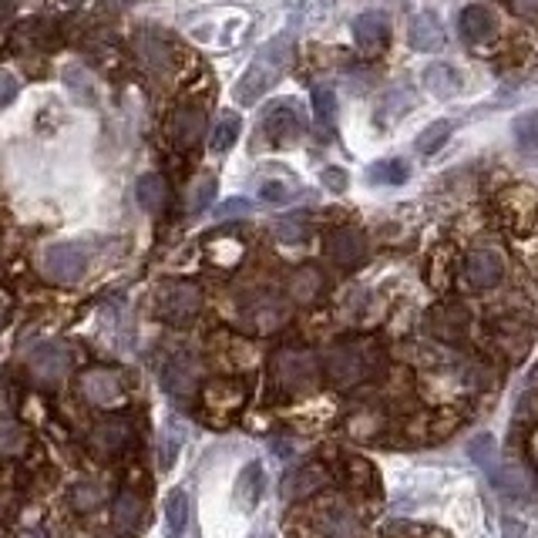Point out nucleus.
Segmentation results:
<instances>
[{
    "label": "nucleus",
    "mask_w": 538,
    "mask_h": 538,
    "mask_svg": "<svg viewBox=\"0 0 538 538\" xmlns=\"http://www.w3.org/2000/svg\"><path fill=\"white\" fill-rule=\"evenodd\" d=\"M323 384L337 394H370L394 374V354L377 337H347L323 350Z\"/></svg>",
    "instance_id": "f257e3e1"
},
{
    "label": "nucleus",
    "mask_w": 538,
    "mask_h": 538,
    "mask_svg": "<svg viewBox=\"0 0 538 538\" xmlns=\"http://www.w3.org/2000/svg\"><path fill=\"white\" fill-rule=\"evenodd\" d=\"M290 525L293 538H360L367 518L364 505L347 491H323L313 502L296 505Z\"/></svg>",
    "instance_id": "f03ea898"
},
{
    "label": "nucleus",
    "mask_w": 538,
    "mask_h": 538,
    "mask_svg": "<svg viewBox=\"0 0 538 538\" xmlns=\"http://www.w3.org/2000/svg\"><path fill=\"white\" fill-rule=\"evenodd\" d=\"M323 387V357L303 343H283L269 357V394L276 401H306Z\"/></svg>",
    "instance_id": "7ed1b4c3"
},
{
    "label": "nucleus",
    "mask_w": 538,
    "mask_h": 538,
    "mask_svg": "<svg viewBox=\"0 0 538 538\" xmlns=\"http://www.w3.org/2000/svg\"><path fill=\"white\" fill-rule=\"evenodd\" d=\"M397 421H401V411L380 397L377 391L360 394L350 411L340 417V431L343 438L357 448H377V444H394L397 441Z\"/></svg>",
    "instance_id": "20e7f679"
},
{
    "label": "nucleus",
    "mask_w": 538,
    "mask_h": 538,
    "mask_svg": "<svg viewBox=\"0 0 538 538\" xmlns=\"http://www.w3.org/2000/svg\"><path fill=\"white\" fill-rule=\"evenodd\" d=\"M290 51H293L290 34L273 37V41H269L266 48L253 58L249 71L243 74V78H239L236 98L243 101V105H253V101L263 98L266 91L283 78V71L290 68Z\"/></svg>",
    "instance_id": "39448f33"
},
{
    "label": "nucleus",
    "mask_w": 538,
    "mask_h": 538,
    "mask_svg": "<svg viewBox=\"0 0 538 538\" xmlns=\"http://www.w3.org/2000/svg\"><path fill=\"white\" fill-rule=\"evenodd\" d=\"M424 337L448 350H468L471 337H475V317H471L465 303H454V300L434 303L424 313Z\"/></svg>",
    "instance_id": "423d86ee"
},
{
    "label": "nucleus",
    "mask_w": 538,
    "mask_h": 538,
    "mask_svg": "<svg viewBox=\"0 0 538 538\" xmlns=\"http://www.w3.org/2000/svg\"><path fill=\"white\" fill-rule=\"evenodd\" d=\"M249 404V384L243 377H212L199 387V411L212 424H229Z\"/></svg>",
    "instance_id": "0eeeda50"
},
{
    "label": "nucleus",
    "mask_w": 538,
    "mask_h": 538,
    "mask_svg": "<svg viewBox=\"0 0 538 538\" xmlns=\"http://www.w3.org/2000/svg\"><path fill=\"white\" fill-rule=\"evenodd\" d=\"M330 465H333V475H337V485L347 491L350 498H357L360 505L377 502L380 498V475H377L374 461H370L367 454L340 451Z\"/></svg>",
    "instance_id": "6e6552de"
},
{
    "label": "nucleus",
    "mask_w": 538,
    "mask_h": 538,
    "mask_svg": "<svg viewBox=\"0 0 538 538\" xmlns=\"http://www.w3.org/2000/svg\"><path fill=\"white\" fill-rule=\"evenodd\" d=\"M27 380L31 387L44 394H54L64 387V380L71 374V350L64 343H37L27 357Z\"/></svg>",
    "instance_id": "1a4fd4ad"
},
{
    "label": "nucleus",
    "mask_w": 538,
    "mask_h": 538,
    "mask_svg": "<svg viewBox=\"0 0 538 538\" xmlns=\"http://www.w3.org/2000/svg\"><path fill=\"white\" fill-rule=\"evenodd\" d=\"M135 448V428L128 417H105L88 431V454L101 465H118Z\"/></svg>",
    "instance_id": "9d476101"
},
{
    "label": "nucleus",
    "mask_w": 538,
    "mask_h": 538,
    "mask_svg": "<svg viewBox=\"0 0 538 538\" xmlns=\"http://www.w3.org/2000/svg\"><path fill=\"white\" fill-rule=\"evenodd\" d=\"M505 276H508L505 253L495 243H481L475 249H468L465 259H461V280L475 293L498 290L505 283Z\"/></svg>",
    "instance_id": "9b49d317"
},
{
    "label": "nucleus",
    "mask_w": 538,
    "mask_h": 538,
    "mask_svg": "<svg viewBox=\"0 0 538 538\" xmlns=\"http://www.w3.org/2000/svg\"><path fill=\"white\" fill-rule=\"evenodd\" d=\"M155 313L169 327H189L202 313V290L189 280H172L165 283L159 296H155Z\"/></svg>",
    "instance_id": "f8f14e48"
},
{
    "label": "nucleus",
    "mask_w": 538,
    "mask_h": 538,
    "mask_svg": "<svg viewBox=\"0 0 538 538\" xmlns=\"http://www.w3.org/2000/svg\"><path fill=\"white\" fill-rule=\"evenodd\" d=\"M333 481H337V475H333L330 461H320V458L303 461V465H296L290 475L283 478L280 495L286 505H303V502H313L323 491H330Z\"/></svg>",
    "instance_id": "ddd939ff"
},
{
    "label": "nucleus",
    "mask_w": 538,
    "mask_h": 538,
    "mask_svg": "<svg viewBox=\"0 0 538 538\" xmlns=\"http://www.w3.org/2000/svg\"><path fill=\"white\" fill-rule=\"evenodd\" d=\"M78 394L81 401L98 407V411H111V407H125L128 404V391L125 380L108 367H91L81 374L78 380Z\"/></svg>",
    "instance_id": "4468645a"
},
{
    "label": "nucleus",
    "mask_w": 538,
    "mask_h": 538,
    "mask_svg": "<svg viewBox=\"0 0 538 538\" xmlns=\"http://www.w3.org/2000/svg\"><path fill=\"white\" fill-rule=\"evenodd\" d=\"M290 320V303L276 293H256L243 306V330L253 337H269V333L283 330Z\"/></svg>",
    "instance_id": "2eb2a0df"
},
{
    "label": "nucleus",
    "mask_w": 538,
    "mask_h": 538,
    "mask_svg": "<svg viewBox=\"0 0 538 538\" xmlns=\"http://www.w3.org/2000/svg\"><path fill=\"white\" fill-rule=\"evenodd\" d=\"M327 256L333 266L340 269H360L370 259V243L364 229L357 226H340L327 236Z\"/></svg>",
    "instance_id": "dca6fc26"
},
{
    "label": "nucleus",
    "mask_w": 538,
    "mask_h": 538,
    "mask_svg": "<svg viewBox=\"0 0 538 538\" xmlns=\"http://www.w3.org/2000/svg\"><path fill=\"white\" fill-rule=\"evenodd\" d=\"M85 266H88L85 249L74 246V243H54V246L44 249V256H41V273L48 276L51 283H74V280H81Z\"/></svg>",
    "instance_id": "f3484780"
},
{
    "label": "nucleus",
    "mask_w": 538,
    "mask_h": 538,
    "mask_svg": "<svg viewBox=\"0 0 538 538\" xmlns=\"http://www.w3.org/2000/svg\"><path fill=\"white\" fill-rule=\"evenodd\" d=\"M145 522V495L135 485H122L111 498V525L122 535H138Z\"/></svg>",
    "instance_id": "a211bd4d"
},
{
    "label": "nucleus",
    "mask_w": 538,
    "mask_h": 538,
    "mask_svg": "<svg viewBox=\"0 0 538 538\" xmlns=\"http://www.w3.org/2000/svg\"><path fill=\"white\" fill-rule=\"evenodd\" d=\"M323 293H327V276H323L320 266H300L290 273V280H286V296L296 303V306H313L323 300Z\"/></svg>",
    "instance_id": "6ab92c4d"
},
{
    "label": "nucleus",
    "mask_w": 538,
    "mask_h": 538,
    "mask_svg": "<svg viewBox=\"0 0 538 538\" xmlns=\"http://www.w3.org/2000/svg\"><path fill=\"white\" fill-rule=\"evenodd\" d=\"M162 387L172 401H189V397L199 394V377H196V364L189 357H175L165 364L162 370Z\"/></svg>",
    "instance_id": "aec40b11"
},
{
    "label": "nucleus",
    "mask_w": 538,
    "mask_h": 538,
    "mask_svg": "<svg viewBox=\"0 0 538 538\" xmlns=\"http://www.w3.org/2000/svg\"><path fill=\"white\" fill-rule=\"evenodd\" d=\"M202 135H206V111L199 105H185L175 111L172 118V138L179 148H196L202 142Z\"/></svg>",
    "instance_id": "412c9836"
},
{
    "label": "nucleus",
    "mask_w": 538,
    "mask_h": 538,
    "mask_svg": "<svg viewBox=\"0 0 538 538\" xmlns=\"http://www.w3.org/2000/svg\"><path fill=\"white\" fill-rule=\"evenodd\" d=\"M135 54L142 58L148 71H169L172 68V48L169 41L152 31H138L135 34Z\"/></svg>",
    "instance_id": "4be33fe9"
},
{
    "label": "nucleus",
    "mask_w": 538,
    "mask_h": 538,
    "mask_svg": "<svg viewBox=\"0 0 538 538\" xmlns=\"http://www.w3.org/2000/svg\"><path fill=\"white\" fill-rule=\"evenodd\" d=\"M101 502H105V488L88 478H78L68 491H64V505H68L74 515H95Z\"/></svg>",
    "instance_id": "5701e85b"
},
{
    "label": "nucleus",
    "mask_w": 538,
    "mask_h": 538,
    "mask_svg": "<svg viewBox=\"0 0 538 538\" xmlns=\"http://www.w3.org/2000/svg\"><path fill=\"white\" fill-rule=\"evenodd\" d=\"M303 125H300V115L293 111V105H280V108H269L266 115V135L273 138L276 145H293L300 138Z\"/></svg>",
    "instance_id": "b1692460"
},
{
    "label": "nucleus",
    "mask_w": 538,
    "mask_h": 538,
    "mask_svg": "<svg viewBox=\"0 0 538 538\" xmlns=\"http://www.w3.org/2000/svg\"><path fill=\"white\" fill-rule=\"evenodd\" d=\"M458 27H461V34H465L468 41H488V37L498 31V21H495V14H491L488 7L471 4V7L461 11Z\"/></svg>",
    "instance_id": "393cba45"
},
{
    "label": "nucleus",
    "mask_w": 538,
    "mask_h": 538,
    "mask_svg": "<svg viewBox=\"0 0 538 538\" xmlns=\"http://www.w3.org/2000/svg\"><path fill=\"white\" fill-rule=\"evenodd\" d=\"M407 34H411L414 51H438L444 44V27L434 14H417L411 27H407Z\"/></svg>",
    "instance_id": "a878e982"
},
{
    "label": "nucleus",
    "mask_w": 538,
    "mask_h": 538,
    "mask_svg": "<svg viewBox=\"0 0 538 538\" xmlns=\"http://www.w3.org/2000/svg\"><path fill=\"white\" fill-rule=\"evenodd\" d=\"M135 199H138V206L148 212V216H159V212L165 209V202H169V185H165L162 175L148 172L135 185Z\"/></svg>",
    "instance_id": "bb28decb"
},
{
    "label": "nucleus",
    "mask_w": 538,
    "mask_h": 538,
    "mask_svg": "<svg viewBox=\"0 0 538 538\" xmlns=\"http://www.w3.org/2000/svg\"><path fill=\"white\" fill-rule=\"evenodd\" d=\"M27 451H31V438L24 424L11 414H0V458H24Z\"/></svg>",
    "instance_id": "cd10ccee"
},
{
    "label": "nucleus",
    "mask_w": 538,
    "mask_h": 538,
    "mask_svg": "<svg viewBox=\"0 0 538 538\" xmlns=\"http://www.w3.org/2000/svg\"><path fill=\"white\" fill-rule=\"evenodd\" d=\"M354 37L367 54L380 51L387 44V21L380 14H364L354 21Z\"/></svg>",
    "instance_id": "c85d7f7f"
},
{
    "label": "nucleus",
    "mask_w": 538,
    "mask_h": 538,
    "mask_svg": "<svg viewBox=\"0 0 538 538\" xmlns=\"http://www.w3.org/2000/svg\"><path fill=\"white\" fill-rule=\"evenodd\" d=\"M424 88H431V95L438 98H451L461 91V78L448 64H431V68L424 71Z\"/></svg>",
    "instance_id": "c756f323"
},
{
    "label": "nucleus",
    "mask_w": 538,
    "mask_h": 538,
    "mask_svg": "<svg viewBox=\"0 0 538 538\" xmlns=\"http://www.w3.org/2000/svg\"><path fill=\"white\" fill-rule=\"evenodd\" d=\"M185 525H189V498H185V491H169V498H165V532L169 538H182Z\"/></svg>",
    "instance_id": "7c9ffc66"
},
{
    "label": "nucleus",
    "mask_w": 538,
    "mask_h": 538,
    "mask_svg": "<svg viewBox=\"0 0 538 538\" xmlns=\"http://www.w3.org/2000/svg\"><path fill=\"white\" fill-rule=\"evenodd\" d=\"M515 142L525 155L538 159V108L525 111L522 118H515Z\"/></svg>",
    "instance_id": "2f4dec72"
},
{
    "label": "nucleus",
    "mask_w": 538,
    "mask_h": 538,
    "mask_svg": "<svg viewBox=\"0 0 538 538\" xmlns=\"http://www.w3.org/2000/svg\"><path fill=\"white\" fill-rule=\"evenodd\" d=\"M239 115H233V111H222V118L216 122V128H212V152H226L229 145L239 138Z\"/></svg>",
    "instance_id": "473e14b6"
},
{
    "label": "nucleus",
    "mask_w": 538,
    "mask_h": 538,
    "mask_svg": "<svg viewBox=\"0 0 538 538\" xmlns=\"http://www.w3.org/2000/svg\"><path fill=\"white\" fill-rule=\"evenodd\" d=\"M448 138H451V125L448 122H431L421 135H417L414 145H417V152H421V155H434V152H441Z\"/></svg>",
    "instance_id": "72a5a7b5"
},
{
    "label": "nucleus",
    "mask_w": 538,
    "mask_h": 538,
    "mask_svg": "<svg viewBox=\"0 0 538 538\" xmlns=\"http://www.w3.org/2000/svg\"><path fill=\"white\" fill-rule=\"evenodd\" d=\"M259 491H263V468H259V465L243 468V478H239V502L253 508Z\"/></svg>",
    "instance_id": "f704fd0d"
},
{
    "label": "nucleus",
    "mask_w": 538,
    "mask_h": 538,
    "mask_svg": "<svg viewBox=\"0 0 538 538\" xmlns=\"http://www.w3.org/2000/svg\"><path fill=\"white\" fill-rule=\"evenodd\" d=\"M212 196H216V179H212V175H202V179L192 185V192H189V212L209 209Z\"/></svg>",
    "instance_id": "c9c22d12"
},
{
    "label": "nucleus",
    "mask_w": 538,
    "mask_h": 538,
    "mask_svg": "<svg viewBox=\"0 0 538 538\" xmlns=\"http://www.w3.org/2000/svg\"><path fill=\"white\" fill-rule=\"evenodd\" d=\"M313 111H317V118L323 125H330L333 115H337V95H333L330 88L317 85V88H313Z\"/></svg>",
    "instance_id": "e433bc0d"
},
{
    "label": "nucleus",
    "mask_w": 538,
    "mask_h": 538,
    "mask_svg": "<svg viewBox=\"0 0 538 538\" xmlns=\"http://www.w3.org/2000/svg\"><path fill=\"white\" fill-rule=\"evenodd\" d=\"M276 236H280L283 243H300V239L306 236V219L303 216H293V219L276 222Z\"/></svg>",
    "instance_id": "4c0bfd02"
},
{
    "label": "nucleus",
    "mask_w": 538,
    "mask_h": 538,
    "mask_svg": "<svg viewBox=\"0 0 538 538\" xmlns=\"http://www.w3.org/2000/svg\"><path fill=\"white\" fill-rule=\"evenodd\" d=\"M374 179L377 182H404L407 179V165L397 159V162H380L374 165Z\"/></svg>",
    "instance_id": "58836bf2"
},
{
    "label": "nucleus",
    "mask_w": 538,
    "mask_h": 538,
    "mask_svg": "<svg viewBox=\"0 0 538 538\" xmlns=\"http://www.w3.org/2000/svg\"><path fill=\"white\" fill-rule=\"evenodd\" d=\"M17 91H21V85H17V78L7 68H0V111H4L11 101L17 98Z\"/></svg>",
    "instance_id": "ea45409f"
},
{
    "label": "nucleus",
    "mask_w": 538,
    "mask_h": 538,
    "mask_svg": "<svg viewBox=\"0 0 538 538\" xmlns=\"http://www.w3.org/2000/svg\"><path fill=\"white\" fill-rule=\"evenodd\" d=\"M259 196H263L266 202H286L290 199V185L286 182H263L259 185Z\"/></svg>",
    "instance_id": "a19ab883"
},
{
    "label": "nucleus",
    "mask_w": 538,
    "mask_h": 538,
    "mask_svg": "<svg viewBox=\"0 0 538 538\" xmlns=\"http://www.w3.org/2000/svg\"><path fill=\"white\" fill-rule=\"evenodd\" d=\"M243 212H249V202L243 199H229L219 206V219H229V216H243Z\"/></svg>",
    "instance_id": "79ce46f5"
},
{
    "label": "nucleus",
    "mask_w": 538,
    "mask_h": 538,
    "mask_svg": "<svg viewBox=\"0 0 538 538\" xmlns=\"http://www.w3.org/2000/svg\"><path fill=\"white\" fill-rule=\"evenodd\" d=\"M323 182L330 185V189H347V172H340V169H327L323 172Z\"/></svg>",
    "instance_id": "37998d69"
},
{
    "label": "nucleus",
    "mask_w": 538,
    "mask_h": 538,
    "mask_svg": "<svg viewBox=\"0 0 538 538\" xmlns=\"http://www.w3.org/2000/svg\"><path fill=\"white\" fill-rule=\"evenodd\" d=\"M11 538H51V535H48V528H41V525H27V528H17Z\"/></svg>",
    "instance_id": "c03bdc74"
},
{
    "label": "nucleus",
    "mask_w": 538,
    "mask_h": 538,
    "mask_svg": "<svg viewBox=\"0 0 538 538\" xmlns=\"http://www.w3.org/2000/svg\"><path fill=\"white\" fill-rule=\"evenodd\" d=\"M17 7V0H0V17H7Z\"/></svg>",
    "instance_id": "a18cd8bd"
},
{
    "label": "nucleus",
    "mask_w": 538,
    "mask_h": 538,
    "mask_svg": "<svg viewBox=\"0 0 538 538\" xmlns=\"http://www.w3.org/2000/svg\"><path fill=\"white\" fill-rule=\"evenodd\" d=\"M4 323H7V306L0 303V327H4Z\"/></svg>",
    "instance_id": "49530a36"
},
{
    "label": "nucleus",
    "mask_w": 538,
    "mask_h": 538,
    "mask_svg": "<svg viewBox=\"0 0 538 538\" xmlns=\"http://www.w3.org/2000/svg\"><path fill=\"white\" fill-rule=\"evenodd\" d=\"M64 4H81V0H64Z\"/></svg>",
    "instance_id": "de8ad7c7"
}]
</instances>
